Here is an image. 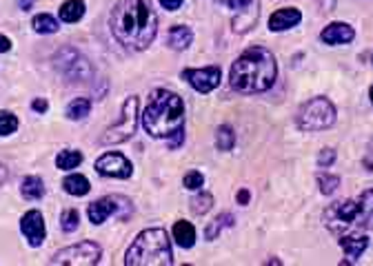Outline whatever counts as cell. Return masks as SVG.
<instances>
[{"label": "cell", "mask_w": 373, "mask_h": 266, "mask_svg": "<svg viewBox=\"0 0 373 266\" xmlns=\"http://www.w3.org/2000/svg\"><path fill=\"white\" fill-rule=\"evenodd\" d=\"M109 27L122 47L143 51L156 40L158 16L147 0H120L111 12Z\"/></svg>", "instance_id": "cell-1"}, {"label": "cell", "mask_w": 373, "mask_h": 266, "mask_svg": "<svg viewBox=\"0 0 373 266\" xmlns=\"http://www.w3.org/2000/svg\"><path fill=\"white\" fill-rule=\"evenodd\" d=\"M278 78L275 56L264 47H251L242 51L231 65L229 84L238 93H260L273 87Z\"/></svg>", "instance_id": "cell-2"}, {"label": "cell", "mask_w": 373, "mask_h": 266, "mask_svg": "<svg viewBox=\"0 0 373 266\" xmlns=\"http://www.w3.org/2000/svg\"><path fill=\"white\" fill-rule=\"evenodd\" d=\"M143 126L152 137H169L185 126V102L169 89H156L149 95L143 113Z\"/></svg>", "instance_id": "cell-3"}, {"label": "cell", "mask_w": 373, "mask_h": 266, "mask_svg": "<svg viewBox=\"0 0 373 266\" xmlns=\"http://www.w3.org/2000/svg\"><path fill=\"white\" fill-rule=\"evenodd\" d=\"M327 229L336 236L373 229V189L362 191L354 200H338L325 213Z\"/></svg>", "instance_id": "cell-4"}, {"label": "cell", "mask_w": 373, "mask_h": 266, "mask_svg": "<svg viewBox=\"0 0 373 266\" xmlns=\"http://www.w3.org/2000/svg\"><path fill=\"white\" fill-rule=\"evenodd\" d=\"M127 266H169L174 264V251L165 229H145L138 233L125 253Z\"/></svg>", "instance_id": "cell-5"}, {"label": "cell", "mask_w": 373, "mask_h": 266, "mask_svg": "<svg viewBox=\"0 0 373 266\" xmlns=\"http://www.w3.org/2000/svg\"><path fill=\"white\" fill-rule=\"evenodd\" d=\"M336 122V106L329 98H311L298 111V126L302 131H325Z\"/></svg>", "instance_id": "cell-6"}, {"label": "cell", "mask_w": 373, "mask_h": 266, "mask_svg": "<svg viewBox=\"0 0 373 266\" xmlns=\"http://www.w3.org/2000/svg\"><path fill=\"white\" fill-rule=\"evenodd\" d=\"M136 126H138V98L136 95H129V98L122 102V111H120L118 122L111 124L109 129L100 135V144L109 146V144L127 142L136 133Z\"/></svg>", "instance_id": "cell-7"}, {"label": "cell", "mask_w": 373, "mask_h": 266, "mask_svg": "<svg viewBox=\"0 0 373 266\" xmlns=\"http://www.w3.org/2000/svg\"><path fill=\"white\" fill-rule=\"evenodd\" d=\"M102 258V249L91 240H84L78 244H71V247L58 251L51 258V264H69V266H91L98 264Z\"/></svg>", "instance_id": "cell-8"}, {"label": "cell", "mask_w": 373, "mask_h": 266, "mask_svg": "<svg viewBox=\"0 0 373 266\" xmlns=\"http://www.w3.org/2000/svg\"><path fill=\"white\" fill-rule=\"evenodd\" d=\"M120 211H125L127 216H129V213L134 211L131 202L127 200L125 196H107V198L91 202L89 209H87V216H89V220L93 222V225H102L107 218L120 216Z\"/></svg>", "instance_id": "cell-9"}, {"label": "cell", "mask_w": 373, "mask_h": 266, "mask_svg": "<svg viewBox=\"0 0 373 266\" xmlns=\"http://www.w3.org/2000/svg\"><path fill=\"white\" fill-rule=\"evenodd\" d=\"M93 169L104 178H118V180H127L134 173V164L118 151H109V153L100 155L95 160Z\"/></svg>", "instance_id": "cell-10"}, {"label": "cell", "mask_w": 373, "mask_h": 266, "mask_svg": "<svg viewBox=\"0 0 373 266\" xmlns=\"http://www.w3.org/2000/svg\"><path fill=\"white\" fill-rule=\"evenodd\" d=\"M183 78L200 93H209L213 91L220 84L222 80V71L220 67H205V69H185L183 71Z\"/></svg>", "instance_id": "cell-11"}, {"label": "cell", "mask_w": 373, "mask_h": 266, "mask_svg": "<svg viewBox=\"0 0 373 266\" xmlns=\"http://www.w3.org/2000/svg\"><path fill=\"white\" fill-rule=\"evenodd\" d=\"M20 231H23V236L27 238L29 247H40L42 242H45V236H47V229H45V220H42V213L38 209H31L27 211L23 218H20Z\"/></svg>", "instance_id": "cell-12"}, {"label": "cell", "mask_w": 373, "mask_h": 266, "mask_svg": "<svg viewBox=\"0 0 373 266\" xmlns=\"http://www.w3.org/2000/svg\"><path fill=\"white\" fill-rule=\"evenodd\" d=\"M354 38H356V31L347 23H331L320 34V40H322L325 45H347V42H351Z\"/></svg>", "instance_id": "cell-13"}, {"label": "cell", "mask_w": 373, "mask_h": 266, "mask_svg": "<svg viewBox=\"0 0 373 266\" xmlns=\"http://www.w3.org/2000/svg\"><path fill=\"white\" fill-rule=\"evenodd\" d=\"M302 20V14L300 9L295 7H282L278 9L275 14L269 16V29L271 31H286V29H293L300 25Z\"/></svg>", "instance_id": "cell-14"}, {"label": "cell", "mask_w": 373, "mask_h": 266, "mask_svg": "<svg viewBox=\"0 0 373 266\" xmlns=\"http://www.w3.org/2000/svg\"><path fill=\"white\" fill-rule=\"evenodd\" d=\"M340 247L347 251V255L351 260H358L360 255L367 251L369 238L360 236V233H345V236H340Z\"/></svg>", "instance_id": "cell-15"}, {"label": "cell", "mask_w": 373, "mask_h": 266, "mask_svg": "<svg viewBox=\"0 0 373 266\" xmlns=\"http://www.w3.org/2000/svg\"><path fill=\"white\" fill-rule=\"evenodd\" d=\"M191 40H194V31H191V27H185V25H176L169 29V34H167V45L176 51L187 49L191 45Z\"/></svg>", "instance_id": "cell-16"}, {"label": "cell", "mask_w": 373, "mask_h": 266, "mask_svg": "<svg viewBox=\"0 0 373 266\" xmlns=\"http://www.w3.org/2000/svg\"><path fill=\"white\" fill-rule=\"evenodd\" d=\"M174 240L178 242V247L183 249H191L196 244V229L191 222H185V220H178L174 225V231H172Z\"/></svg>", "instance_id": "cell-17"}, {"label": "cell", "mask_w": 373, "mask_h": 266, "mask_svg": "<svg viewBox=\"0 0 373 266\" xmlns=\"http://www.w3.org/2000/svg\"><path fill=\"white\" fill-rule=\"evenodd\" d=\"M62 189H65L69 196L80 198V196H87V193H89V191H91V184H89V180L84 178V175H80V173H71V175H67L65 180H62Z\"/></svg>", "instance_id": "cell-18"}, {"label": "cell", "mask_w": 373, "mask_h": 266, "mask_svg": "<svg viewBox=\"0 0 373 266\" xmlns=\"http://www.w3.org/2000/svg\"><path fill=\"white\" fill-rule=\"evenodd\" d=\"M58 16L62 23H78L84 16V3L82 0H67V3H62V7L58 9Z\"/></svg>", "instance_id": "cell-19"}, {"label": "cell", "mask_w": 373, "mask_h": 266, "mask_svg": "<svg viewBox=\"0 0 373 266\" xmlns=\"http://www.w3.org/2000/svg\"><path fill=\"white\" fill-rule=\"evenodd\" d=\"M20 193L27 200H40L45 196V184H42V180L38 175H27L20 182Z\"/></svg>", "instance_id": "cell-20"}, {"label": "cell", "mask_w": 373, "mask_h": 266, "mask_svg": "<svg viewBox=\"0 0 373 266\" xmlns=\"http://www.w3.org/2000/svg\"><path fill=\"white\" fill-rule=\"evenodd\" d=\"M31 27H34L36 34H56V31L60 29L58 20L53 16H49V14L34 16V20H31Z\"/></svg>", "instance_id": "cell-21"}, {"label": "cell", "mask_w": 373, "mask_h": 266, "mask_svg": "<svg viewBox=\"0 0 373 266\" xmlns=\"http://www.w3.org/2000/svg\"><path fill=\"white\" fill-rule=\"evenodd\" d=\"M91 111V100L89 98H76L67 106V118L69 120H84Z\"/></svg>", "instance_id": "cell-22"}, {"label": "cell", "mask_w": 373, "mask_h": 266, "mask_svg": "<svg viewBox=\"0 0 373 266\" xmlns=\"http://www.w3.org/2000/svg\"><path fill=\"white\" fill-rule=\"evenodd\" d=\"M82 162V153L80 151H73V149H67V151H60L56 155V167L60 171H71Z\"/></svg>", "instance_id": "cell-23"}, {"label": "cell", "mask_w": 373, "mask_h": 266, "mask_svg": "<svg viewBox=\"0 0 373 266\" xmlns=\"http://www.w3.org/2000/svg\"><path fill=\"white\" fill-rule=\"evenodd\" d=\"M216 146H218V151H231V149L236 146V133H233V129H231L229 124L218 126V131H216Z\"/></svg>", "instance_id": "cell-24"}, {"label": "cell", "mask_w": 373, "mask_h": 266, "mask_svg": "<svg viewBox=\"0 0 373 266\" xmlns=\"http://www.w3.org/2000/svg\"><path fill=\"white\" fill-rule=\"evenodd\" d=\"M231 225H233V216H231V213H222V216H218L213 222H209V227L205 229V238L207 240H216L218 233L225 227H231Z\"/></svg>", "instance_id": "cell-25"}, {"label": "cell", "mask_w": 373, "mask_h": 266, "mask_svg": "<svg viewBox=\"0 0 373 266\" xmlns=\"http://www.w3.org/2000/svg\"><path fill=\"white\" fill-rule=\"evenodd\" d=\"M80 227V213L76 209H67V211H62V216H60V229L65 231V233H73Z\"/></svg>", "instance_id": "cell-26"}, {"label": "cell", "mask_w": 373, "mask_h": 266, "mask_svg": "<svg viewBox=\"0 0 373 266\" xmlns=\"http://www.w3.org/2000/svg\"><path fill=\"white\" fill-rule=\"evenodd\" d=\"M213 207V196L211 193H198L194 200H191V211L196 213V216H205V213Z\"/></svg>", "instance_id": "cell-27"}, {"label": "cell", "mask_w": 373, "mask_h": 266, "mask_svg": "<svg viewBox=\"0 0 373 266\" xmlns=\"http://www.w3.org/2000/svg\"><path fill=\"white\" fill-rule=\"evenodd\" d=\"M18 129V118L12 111H0V135H12Z\"/></svg>", "instance_id": "cell-28"}, {"label": "cell", "mask_w": 373, "mask_h": 266, "mask_svg": "<svg viewBox=\"0 0 373 266\" xmlns=\"http://www.w3.org/2000/svg\"><path fill=\"white\" fill-rule=\"evenodd\" d=\"M318 184H320V191H322L325 196H331L334 191L340 187V178L338 175H329V173H320L318 175Z\"/></svg>", "instance_id": "cell-29"}, {"label": "cell", "mask_w": 373, "mask_h": 266, "mask_svg": "<svg viewBox=\"0 0 373 266\" xmlns=\"http://www.w3.org/2000/svg\"><path fill=\"white\" fill-rule=\"evenodd\" d=\"M183 184H185V189H189V191H198L202 184H205V175H202L200 171H189V173L185 175V180H183Z\"/></svg>", "instance_id": "cell-30"}, {"label": "cell", "mask_w": 373, "mask_h": 266, "mask_svg": "<svg viewBox=\"0 0 373 266\" xmlns=\"http://www.w3.org/2000/svg\"><path fill=\"white\" fill-rule=\"evenodd\" d=\"M334 160H336L334 149H322V153H320V158H318V164L320 167H329V164H334Z\"/></svg>", "instance_id": "cell-31"}, {"label": "cell", "mask_w": 373, "mask_h": 266, "mask_svg": "<svg viewBox=\"0 0 373 266\" xmlns=\"http://www.w3.org/2000/svg\"><path fill=\"white\" fill-rule=\"evenodd\" d=\"M183 140H185V126L183 129H178V131H174L172 135H169V149H178L180 144H183Z\"/></svg>", "instance_id": "cell-32"}, {"label": "cell", "mask_w": 373, "mask_h": 266, "mask_svg": "<svg viewBox=\"0 0 373 266\" xmlns=\"http://www.w3.org/2000/svg\"><path fill=\"white\" fill-rule=\"evenodd\" d=\"M160 5H163L165 9H169V12H176V9H180L183 7V3L185 0H158Z\"/></svg>", "instance_id": "cell-33"}, {"label": "cell", "mask_w": 373, "mask_h": 266, "mask_svg": "<svg viewBox=\"0 0 373 266\" xmlns=\"http://www.w3.org/2000/svg\"><path fill=\"white\" fill-rule=\"evenodd\" d=\"M31 109L38 111V113H45V111L49 109V102H47L45 98H36L34 102H31Z\"/></svg>", "instance_id": "cell-34"}, {"label": "cell", "mask_w": 373, "mask_h": 266, "mask_svg": "<svg viewBox=\"0 0 373 266\" xmlns=\"http://www.w3.org/2000/svg\"><path fill=\"white\" fill-rule=\"evenodd\" d=\"M236 200H238V205H249V191L247 189H240L238 193H236Z\"/></svg>", "instance_id": "cell-35"}, {"label": "cell", "mask_w": 373, "mask_h": 266, "mask_svg": "<svg viewBox=\"0 0 373 266\" xmlns=\"http://www.w3.org/2000/svg\"><path fill=\"white\" fill-rule=\"evenodd\" d=\"M9 49H12V40H9L7 36L0 34V53H7Z\"/></svg>", "instance_id": "cell-36"}, {"label": "cell", "mask_w": 373, "mask_h": 266, "mask_svg": "<svg viewBox=\"0 0 373 266\" xmlns=\"http://www.w3.org/2000/svg\"><path fill=\"white\" fill-rule=\"evenodd\" d=\"M7 175H9V171H7V167L5 164H0V187L5 184V180H7Z\"/></svg>", "instance_id": "cell-37"}, {"label": "cell", "mask_w": 373, "mask_h": 266, "mask_svg": "<svg viewBox=\"0 0 373 266\" xmlns=\"http://www.w3.org/2000/svg\"><path fill=\"white\" fill-rule=\"evenodd\" d=\"M31 3H34V0H20V7H23V9H29Z\"/></svg>", "instance_id": "cell-38"}, {"label": "cell", "mask_w": 373, "mask_h": 266, "mask_svg": "<svg viewBox=\"0 0 373 266\" xmlns=\"http://www.w3.org/2000/svg\"><path fill=\"white\" fill-rule=\"evenodd\" d=\"M369 95H371V104H373V87H371V91H369Z\"/></svg>", "instance_id": "cell-39"}, {"label": "cell", "mask_w": 373, "mask_h": 266, "mask_svg": "<svg viewBox=\"0 0 373 266\" xmlns=\"http://www.w3.org/2000/svg\"><path fill=\"white\" fill-rule=\"evenodd\" d=\"M218 3H225V5H227V3H229V0H218Z\"/></svg>", "instance_id": "cell-40"}]
</instances>
